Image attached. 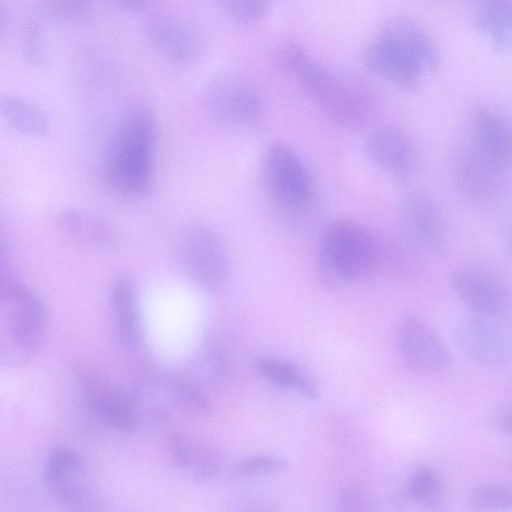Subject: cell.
<instances>
[{
	"mask_svg": "<svg viewBox=\"0 0 512 512\" xmlns=\"http://www.w3.org/2000/svg\"><path fill=\"white\" fill-rule=\"evenodd\" d=\"M157 121L145 104L122 113L107 151L104 174L108 185L126 197L145 195L154 181Z\"/></svg>",
	"mask_w": 512,
	"mask_h": 512,
	"instance_id": "cell-1",
	"label": "cell"
},
{
	"mask_svg": "<svg viewBox=\"0 0 512 512\" xmlns=\"http://www.w3.org/2000/svg\"><path fill=\"white\" fill-rule=\"evenodd\" d=\"M379 251L372 233L362 224L338 219L326 226L319 245V269L325 284L355 282L376 268Z\"/></svg>",
	"mask_w": 512,
	"mask_h": 512,
	"instance_id": "cell-2",
	"label": "cell"
},
{
	"mask_svg": "<svg viewBox=\"0 0 512 512\" xmlns=\"http://www.w3.org/2000/svg\"><path fill=\"white\" fill-rule=\"evenodd\" d=\"M452 179L458 193L466 201L491 205L509 194L512 166L489 156L469 138L453 156Z\"/></svg>",
	"mask_w": 512,
	"mask_h": 512,
	"instance_id": "cell-3",
	"label": "cell"
},
{
	"mask_svg": "<svg viewBox=\"0 0 512 512\" xmlns=\"http://www.w3.org/2000/svg\"><path fill=\"white\" fill-rule=\"evenodd\" d=\"M311 99L331 122L346 130L365 126L378 106L377 95L367 82L353 74L331 69Z\"/></svg>",
	"mask_w": 512,
	"mask_h": 512,
	"instance_id": "cell-4",
	"label": "cell"
},
{
	"mask_svg": "<svg viewBox=\"0 0 512 512\" xmlns=\"http://www.w3.org/2000/svg\"><path fill=\"white\" fill-rule=\"evenodd\" d=\"M203 102L215 122L230 128L255 124L264 108L258 86L235 73L222 74L211 80L204 90Z\"/></svg>",
	"mask_w": 512,
	"mask_h": 512,
	"instance_id": "cell-5",
	"label": "cell"
},
{
	"mask_svg": "<svg viewBox=\"0 0 512 512\" xmlns=\"http://www.w3.org/2000/svg\"><path fill=\"white\" fill-rule=\"evenodd\" d=\"M1 298L9 338L20 351H37L47 335L48 313L41 299L28 287L10 278L2 280Z\"/></svg>",
	"mask_w": 512,
	"mask_h": 512,
	"instance_id": "cell-6",
	"label": "cell"
},
{
	"mask_svg": "<svg viewBox=\"0 0 512 512\" xmlns=\"http://www.w3.org/2000/svg\"><path fill=\"white\" fill-rule=\"evenodd\" d=\"M498 317L473 313L455 327L458 347L478 365L501 367L512 360V327Z\"/></svg>",
	"mask_w": 512,
	"mask_h": 512,
	"instance_id": "cell-7",
	"label": "cell"
},
{
	"mask_svg": "<svg viewBox=\"0 0 512 512\" xmlns=\"http://www.w3.org/2000/svg\"><path fill=\"white\" fill-rule=\"evenodd\" d=\"M178 257L187 277L203 289H216L227 277L225 248L206 226L192 225L184 230L178 243Z\"/></svg>",
	"mask_w": 512,
	"mask_h": 512,
	"instance_id": "cell-8",
	"label": "cell"
},
{
	"mask_svg": "<svg viewBox=\"0 0 512 512\" xmlns=\"http://www.w3.org/2000/svg\"><path fill=\"white\" fill-rule=\"evenodd\" d=\"M263 179L269 195L279 204L299 207L309 201L313 185L298 155L286 144H271L263 160Z\"/></svg>",
	"mask_w": 512,
	"mask_h": 512,
	"instance_id": "cell-9",
	"label": "cell"
},
{
	"mask_svg": "<svg viewBox=\"0 0 512 512\" xmlns=\"http://www.w3.org/2000/svg\"><path fill=\"white\" fill-rule=\"evenodd\" d=\"M45 482L53 496L73 510H91L97 496L83 458L66 447L55 449L45 466Z\"/></svg>",
	"mask_w": 512,
	"mask_h": 512,
	"instance_id": "cell-10",
	"label": "cell"
},
{
	"mask_svg": "<svg viewBox=\"0 0 512 512\" xmlns=\"http://www.w3.org/2000/svg\"><path fill=\"white\" fill-rule=\"evenodd\" d=\"M449 283L456 296L473 313L501 315L512 302V291L508 282L483 268L454 269L449 275Z\"/></svg>",
	"mask_w": 512,
	"mask_h": 512,
	"instance_id": "cell-11",
	"label": "cell"
},
{
	"mask_svg": "<svg viewBox=\"0 0 512 512\" xmlns=\"http://www.w3.org/2000/svg\"><path fill=\"white\" fill-rule=\"evenodd\" d=\"M398 343L405 364L415 372L433 374L445 370L451 355L438 334L422 319L408 315L398 328Z\"/></svg>",
	"mask_w": 512,
	"mask_h": 512,
	"instance_id": "cell-12",
	"label": "cell"
},
{
	"mask_svg": "<svg viewBox=\"0 0 512 512\" xmlns=\"http://www.w3.org/2000/svg\"><path fill=\"white\" fill-rule=\"evenodd\" d=\"M370 160L391 178L409 181L418 169V153L409 135L394 125L373 130L366 141Z\"/></svg>",
	"mask_w": 512,
	"mask_h": 512,
	"instance_id": "cell-13",
	"label": "cell"
},
{
	"mask_svg": "<svg viewBox=\"0 0 512 512\" xmlns=\"http://www.w3.org/2000/svg\"><path fill=\"white\" fill-rule=\"evenodd\" d=\"M401 220L412 241L420 248L439 253L445 245L446 225L443 213L427 192L413 190L402 200Z\"/></svg>",
	"mask_w": 512,
	"mask_h": 512,
	"instance_id": "cell-14",
	"label": "cell"
},
{
	"mask_svg": "<svg viewBox=\"0 0 512 512\" xmlns=\"http://www.w3.org/2000/svg\"><path fill=\"white\" fill-rule=\"evenodd\" d=\"M144 29L151 45L173 62L189 63L199 54L200 40L196 30L178 16L155 14L147 19Z\"/></svg>",
	"mask_w": 512,
	"mask_h": 512,
	"instance_id": "cell-15",
	"label": "cell"
},
{
	"mask_svg": "<svg viewBox=\"0 0 512 512\" xmlns=\"http://www.w3.org/2000/svg\"><path fill=\"white\" fill-rule=\"evenodd\" d=\"M83 397L93 415L107 427L133 433L140 426V416L132 399L114 385L90 380L84 385Z\"/></svg>",
	"mask_w": 512,
	"mask_h": 512,
	"instance_id": "cell-16",
	"label": "cell"
},
{
	"mask_svg": "<svg viewBox=\"0 0 512 512\" xmlns=\"http://www.w3.org/2000/svg\"><path fill=\"white\" fill-rule=\"evenodd\" d=\"M380 37L402 51L422 73L434 71L439 66V53L433 40L408 18L388 19L381 28Z\"/></svg>",
	"mask_w": 512,
	"mask_h": 512,
	"instance_id": "cell-17",
	"label": "cell"
},
{
	"mask_svg": "<svg viewBox=\"0 0 512 512\" xmlns=\"http://www.w3.org/2000/svg\"><path fill=\"white\" fill-rule=\"evenodd\" d=\"M109 302L116 334L122 345L138 349L143 343V329L137 289L133 281L119 276L111 284Z\"/></svg>",
	"mask_w": 512,
	"mask_h": 512,
	"instance_id": "cell-18",
	"label": "cell"
},
{
	"mask_svg": "<svg viewBox=\"0 0 512 512\" xmlns=\"http://www.w3.org/2000/svg\"><path fill=\"white\" fill-rule=\"evenodd\" d=\"M470 140L496 160L512 166V122L490 108L476 109L471 116Z\"/></svg>",
	"mask_w": 512,
	"mask_h": 512,
	"instance_id": "cell-19",
	"label": "cell"
},
{
	"mask_svg": "<svg viewBox=\"0 0 512 512\" xmlns=\"http://www.w3.org/2000/svg\"><path fill=\"white\" fill-rule=\"evenodd\" d=\"M364 60L376 76L402 88L414 87L423 74L402 51L381 37L368 46Z\"/></svg>",
	"mask_w": 512,
	"mask_h": 512,
	"instance_id": "cell-20",
	"label": "cell"
},
{
	"mask_svg": "<svg viewBox=\"0 0 512 512\" xmlns=\"http://www.w3.org/2000/svg\"><path fill=\"white\" fill-rule=\"evenodd\" d=\"M168 451L176 466L197 482H207L219 473V455L191 438L172 436L168 441Z\"/></svg>",
	"mask_w": 512,
	"mask_h": 512,
	"instance_id": "cell-21",
	"label": "cell"
},
{
	"mask_svg": "<svg viewBox=\"0 0 512 512\" xmlns=\"http://www.w3.org/2000/svg\"><path fill=\"white\" fill-rule=\"evenodd\" d=\"M58 225L65 235L87 247L104 249L115 241V231L106 220L81 209L61 211Z\"/></svg>",
	"mask_w": 512,
	"mask_h": 512,
	"instance_id": "cell-22",
	"label": "cell"
},
{
	"mask_svg": "<svg viewBox=\"0 0 512 512\" xmlns=\"http://www.w3.org/2000/svg\"><path fill=\"white\" fill-rule=\"evenodd\" d=\"M477 26L496 52L512 53V0H483Z\"/></svg>",
	"mask_w": 512,
	"mask_h": 512,
	"instance_id": "cell-23",
	"label": "cell"
},
{
	"mask_svg": "<svg viewBox=\"0 0 512 512\" xmlns=\"http://www.w3.org/2000/svg\"><path fill=\"white\" fill-rule=\"evenodd\" d=\"M1 112L6 124L21 135L41 136L49 128L44 112L21 97L4 96L1 100Z\"/></svg>",
	"mask_w": 512,
	"mask_h": 512,
	"instance_id": "cell-24",
	"label": "cell"
},
{
	"mask_svg": "<svg viewBox=\"0 0 512 512\" xmlns=\"http://www.w3.org/2000/svg\"><path fill=\"white\" fill-rule=\"evenodd\" d=\"M256 369L267 381L288 390H293L305 397L315 398L318 390L313 380L294 364L277 359L262 358Z\"/></svg>",
	"mask_w": 512,
	"mask_h": 512,
	"instance_id": "cell-25",
	"label": "cell"
},
{
	"mask_svg": "<svg viewBox=\"0 0 512 512\" xmlns=\"http://www.w3.org/2000/svg\"><path fill=\"white\" fill-rule=\"evenodd\" d=\"M408 491L417 502L434 505L444 499L446 484L434 467L421 464L415 467L409 476Z\"/></svg>",
	"mask_w": 512,
	"mask_h": 512,
	"instance_id": "cell-26",
	"label": "cell"
},
{
	"mask_svg": "<svg viewBox=\"0 0 512 512\" xmlns=\"http://www.w3.org/2000/svg\"><path fill=\"white\" fill-rule=\"evenodd\" d=\"M167 384L171 401L178 410L198 418L210 413V402L198 386L178 377L170 379Z\"/></svg>",
	"mask_w": 512,
	"mask_h": 512,
	"instance_id": "cell-27",
	"label": "cell"
},
{
	"mask_svg": "<svg viewBox=\"0 0 512 512\" xmlns=\"http://www.w3.org/2000/svg\"><path fill=\"white\" fill-rule=\"evenodd\" d=\"M467 506L475 511H493L512 508V488L502 483H483L474 487Z\"/></svg>",
	"mask_w": 512,
	"mask_h": 512,
	"instance_id": "cell-28",
	"label": "cell"
},
{
	"mask_svg": "<svg viewBox=\"0 0 512 512\" xmlns=\"http://www.w3.org/2000/svg\"><path fill=\"white\" fill-rule=\"evenodd\" d=\"M224 13L236 23L251 25L267 13L269 0H215Z\"/></svg>",
	"mask_w": 512,
	"mask_h": 512,
	"instance_id": "cell-29",
	"label": "cell"
},
{
	"mask_svg": "<svg viewBox=\"0 0 512 512\" xmlns=\"http://www.w3.org/2000/svg\"><path fill=\"white\" fill-rule=\"evenodd\" d=\"M46 11L56 20L75 24L88 19L92 0H43Z\"/></svg>",
	"mask_w": 512,
	"mask_h": 512,
	"instance_id": "cell-30",
	"label": "cell"
},
{
	"mask_svg": "<svg viewBox=\"0 0 512 512\" xmlns=\"http://www.w3.org/2000/svg\"><path fill=\"white\" fill-rule=\"evenodd\" d=\"M287 467L288 462L283 457L259 455L238 462L233 473L239 477H258L283 472Z\"/></svg>",
	"mask_w": 512,
	"mask_h": 512,
	"instance_id": "cell-31",
	"label": "cell"
},
{
	"mask_svg": "<svg viewBox=\"0 0 512 512\" xmlns=\"http://www.w3.org/2000/svg\"><path fill=\"white\" fill-rule=\"evenodd\" d=\"M22 43L26 59L32 64L42 63L44 59L43 31L37 20L31 19L27 22Z\"/></svg>",
	"mask_w": 512,
	"mask_h": 512,
	"instance_id": "cell-32",
	"label": "cell"
},
{
	"mask_svg": "<svg viewBox=\"0 0 512 512\" xmlns=\"http://www.w3.org/2000/svg\"><path fill=\"white\" fill-rule=\"evenodd\" d=\"M372 504V500L365 493L352 490L340 496L337 506L339 511L361 512L371 510Z\"/></svg>",
	"mask_w": 512,
	"mask_h": 512,
	"instance_id": "cell-33",
	"label": "cell"
},
{
	"mask_svg": "<svg viewBox=\"0 0 512 512\" xmlns=\"http://www.w3.org/2000/svg\"><path fill=\"white\" fill-rule=\"evenodd\" d=\"M119 6H122L123 8L133 11V12H139L144 10L149 0H112Z\"/></svg>",
	"mask_w": 512,
	"mask_h": 512,
	"instance_id": "cell-34",
	"label": "cell"
},
{
	"mask_svg": "<svg viewBox=\"0 0 512 512\" xmlns=\"http://www.w3.org/2000/svg\"><path fill=\"white\" fill-rule=\"evenodd\" d=\"M499 428L512 435V408L503 412L497 420Z\"/></svg>",
	"mask_w": 512,
	"mask_h": 512,
	"instance_id": "cell-35",
	"label": "cell"
}]
</instances>
